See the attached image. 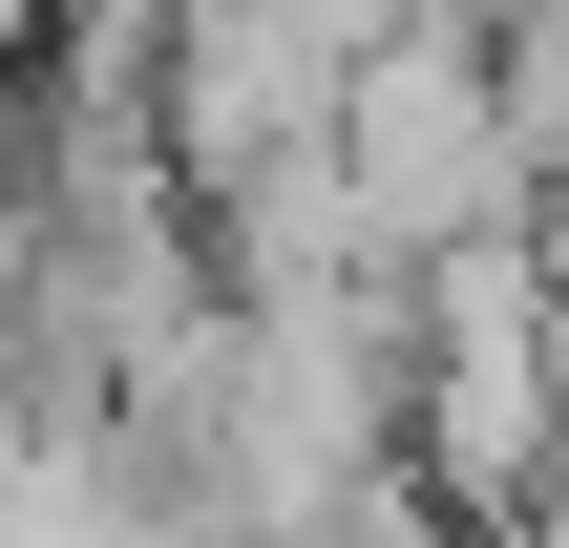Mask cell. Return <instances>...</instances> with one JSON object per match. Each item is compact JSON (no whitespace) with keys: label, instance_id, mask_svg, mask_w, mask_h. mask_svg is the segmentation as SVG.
Returning a JSON list of instances; mask_svg holds the SVG:
<instances>
[{"label":"cell","instance_id":"cell-1","mask_svg":"<svg viewBox=\"0 0 569 548\" xmlns=\"http://www.w3.org/2000/svg\"><path fill=\"white\" fill-rule=\"evenodd\" d=\"M549 148H528V106H507V63L465 42V21H401L380 63H359V106H338V190H359V232L380 253H486L507 232V190H528Z\"/></svg>","mask_w":569,"mask_h":548},{"label":"cell","instance_id":"cell-2","mask_svg":"<svg viewBox=\"0 0 569 548\" xmlns=\"http://www.w3.org/2000/svg\"><path fill=\"white\" fill-rule=\"evenodd\" d=\"M422 444H443V486L465 507H528L569 465V296H549V253H443L422 275Z\"/></svg>","mask_w":569,"mask_h":548},{"label":"cell","instance_id":"cell-3","mask_svg":"<svg viewBox=\"0 0 569 548\" xmlns=\"http://www.w3.org/2000/svg\"><path fill=\"white\" fill-rule=\"evenodd\" d=\"M296 548H465V528H443V486H401V465H380L338 528H296Z\"/></svg>","mask_w":569,"mask_h":548},{"label":"cell","instance_id":"cell-4","mask_svg":"<svg viewBox=\"0 0 569 548\" xmlns=\"http://www.w3.org/2000/svg\"><path fill=\"white\" fill-rule=\"evenodd\" d=\"M21 21H42V0H0V42H21Z\"/></svg>","mask_w":569,"mask_h":548}]
</instances>
